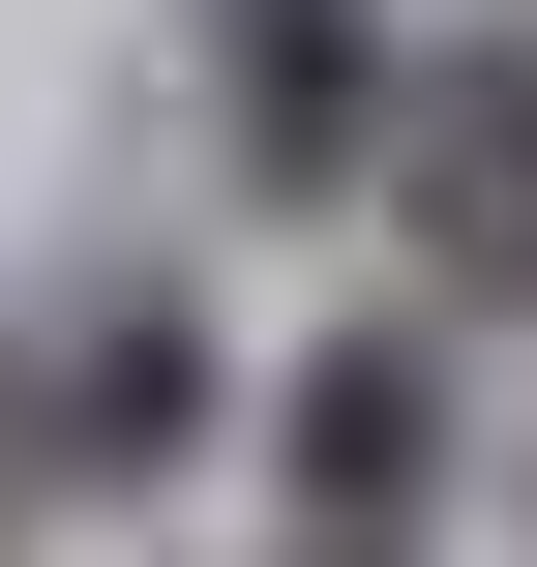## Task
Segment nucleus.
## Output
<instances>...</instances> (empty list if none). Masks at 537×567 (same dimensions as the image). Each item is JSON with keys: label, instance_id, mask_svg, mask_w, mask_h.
Wrapping results in <instances>:
<instances>
[{"label": "nucleus", "instance_id": "nucleus-4", "mask_svg": "<svg viewBox=\"0 0 537 567\" xmlns=\"http://www.w3.org/2000/svg\"><path fill=\"white\" fill-rule=\"evenodd\" d=\"M389 120H419V60H389V0H209V150H239V209H389Z\"/></svg>", "mask_w": 537, "mask_h": 567}, {"label": "nucleus", "instance_id": "nucleus-2", "mask_svg": "<svg viewBox=\"0 0 537 567\" xmlns=\"http://www.w3.org/2000/svg\"><path fill=\"white\" fill-rule=\"evenodd\" d=\"M209 449V329H179V269H60V299H0V508H90V478H179Z\"/></svg>", "mask_w": 537, "mask_h": 567}, {"label": "nucleus", "instance_id": "nucleus-1", "mask_svg": "<svg viewBox=\"0 0 537 567\" xmlns=\"http://www.w3.org/2000/svg\"><path fill=\"white\" fill-rule=\"evenodd\" d=\"M448 478H478V419H448V329H419V299L269 359V567H419Z\"/></svg>", "mask_w": 537, "mask_h": 567}, {"label": "nucleus", "instance_id": "nucleus-3", "mask_svg": "<svg viewBox=\"0 0 537 567\" xmlns=\"http://www.w3.org/2000/svg\"><path fill=\"white\" fill-rule=\"evenodd\" d=\"M389 239H419V329H537V30H448V60H419Z\"/></svg>", "mask_w": 537, "mask_h": 567}]
</instances>
